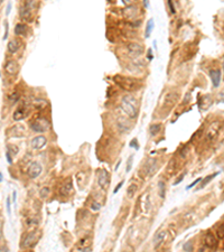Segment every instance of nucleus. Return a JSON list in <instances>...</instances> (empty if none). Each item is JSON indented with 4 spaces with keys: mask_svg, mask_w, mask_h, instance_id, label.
Wrapping results in <instances>:
<instances>
[{
    "mask_svg": "<svg viewBox=\"0 0 224 252\" xmlns=\"http://www.w3.org/2000/svg\"><path fill=\"white\" fill-rule=\"evenodd\" d=\"M121 105H122L123 111L128 114L129 118L134 119L138 115V102L137 100L131 96V95H126L123 96L121 101Z\"/></svg>",
    "mask_w": 224,
    "mask_h": 252,
    "instance_id": "nucleus-1",
    "label": "nucleus"
},
{
    "mask_svg": "<svg viewBox=\"0 0 224 252\" xmlns=\"http://www.w3.org/2000/svg\"><path fill=\"white\" fill-rule=\"evenodd\" d=\"M115 84L119 85L122 90L128 91V92H132L134 90H137V87L139 86L138 80L133 77H129V76H123V75H115L113 77Z\"/></svg>",
    "mask_w": 224,
    "mask_h": 252,
    "instance_id": "nucleus-2",
    "label": "nucleus"
},
{
    "mask_svg": "<svg viewBox=\"0 0 224 252\" xmlns=\"http://www.w3.org/2000/svg\"><path fill=\"white\" fill-rule=\"evenodd\" d=\"M221 128H222V123L220 122L218 120L213 121L212 123L210 124V127L207 128L206 130V133H205V138H206L207 141H213L217 137L218 132L221 131Z\"/></svg>",
    "mask_w": 224,
    "mask_h": 252,
    "instance_id": "nucleus-3",
    "label": "nucleus"
},
{
    "mask_svg": "<svg viewBox=\"0 0 224 252\" xmlns=\"http://www.w3.org/2000/svg\"><path fill=\"white\" fill-rule=\"evenodd\" d=\"M179 100V94L175 91H169L165 94L164 98V103H162V108L166 110H170L175 104L177 103V101Z\"/></svg>",
    "mask_w": 224,
    "mask_h": 252,
    "instance_id": "nucleus-4",
    "label": "nucleus"
},
{
    "mask_svg": "<svg viewBox=\"0 0 224 252\" xmlns=\"http://www.w3.org/2000/svg\"><path fill=\"white\" fill-rule=\"evenodd\" d=\"M48 127H49V122L45 118H37L33 122H30V128L35 132H44L47 130Z\"/></svg>",
    "mask_w": 224,
    "mask_h": 252,
    "instance_id": "nucleus-5",
    "label": "nucleus"
},
{
    "mask_svg": "<svg viewBox=\"0 0 224 252\" xmlns=\"http://www.w3.org/2000/svg\"><path fill=\"white\" fill-rule=\"evenodd\" d=\"M91 244H92V236L87 235V236H84L78 241L76 249L81 252H90L91 251Z\"/></svg>",
    "mask_w": 224,
    "mask_h": 252,
    "instance_id": "nucleus-6",
    "label": "nucleus"
},
{
    "mask_svg": "<svg viewBox=\"0 0 224 252\" xmlns=\"http://www.w3.org/2000/svg\"><path fill=\"white\" fill-rule=\"evenodd\" d=\"M110 183V177H109V173L105 170V169H102V170L99 171L98 174V184L102 189H106L108 186H109Z\"/></svg>",
    "mask_w": 224,
    "mask_h": 252,
    "instance_id": "nucleus-7",
    "label": "nucleus"
},
{
    "mask_svg": "<svg viewBox=\"0 0 224 252\" xmlns=\"http://www.w3.org/2000/svg\"><path fill=\"white\" fill-rule=\"evenodd\" d=\"M204 243L208 249L211 250L216 249V246H217V239H216L215 234L212 232H207L204 236Z\"/></svg>",
    "mask_w": 224,
    "mask_h": 252,
    "instance_id": "nucleus-8",
    "label": "nucleus"
},
{
    "mask_svg": "<svg viewBox=\"0 0 224 252\" xmlns=\"http://www.w3.org/2000/svg\"><path fill=\"white\" fill-rule=\"evenodd\" d=\"M42 170H43V168H42V166H40V164L37 161H34V162H31L29 168H28V175H29V177L33 179L37 178V177L42 174Z\"/></svg>",
    "mask_w": 224,
    "mask_h": 252,
    "instance_id": "nucleus-9",
    "label": "nucleus"
},
{
    "mask_svg": "<svg viewBox=\"0 0 224 252\" xmlns=\"http://www.w3.org/2000/svg\"><path fill=\"white\" fill-rule=\"evenodd\" d=\"M127 48H128L129 54L131 56H133V57L141 55V54L143 53V46L138 44V43H129Z\"/></svg>",
    "mask_w": 224,
    "mask_h": 252,
    "instance_id": "nucleus-10",
    "label": "nucleus"
},
{
    "mask_svg": "<svg viewBox=\"0 0 224 252\" xmlns=\"http://www.w3.org/2000/svg\"><path fill=\"white\" fill-rule=\"evenodd\" d=\"M5 71L9 75H16L19 71V65L16 61H8L5 65Z\"/></svg>",
    "mask_w": 224,
    "mask_h": 252,
    "instance_id": "nucleus-11",
    "label": "nucleus"
},
{
    "mask_svg": "<svg viewBox=\"0 0 224 252\" xmlns=\"http://www.w3.org/2000/svg\"><path fill=\"white\" fill-rule=\"evenodd\" d=\"M38 239H39L38 233H29L25 238L24 242H22V245L25 246V248H29V246L31 245H35V244L37 243Z\"/></svg>",
    "mask_w": 224,
    "mask_h": 252,
    "instance_id": "nucleus-12",
    "label": "nucleus"
},
{
    "mask_svg": "<svg viewBox=\"0 0 224 252\" xmlns=\"http://www.w3.org/2000/svg\"><path fill=\"white\" fill-rule=\"evenodd\" d=\"M210 77L212 84L214 87H218L220 83H221V77H222V73L220 70H211L210 71Z\"/></svg>",
    "mask_w": 224,
    "mask_h": 252,
    "instance_id": "nucleus-13",
    "label": "nucleus"
},
{
    "mask_svg": "<svg viewBox=\"0 0 224 252\" xmlns=\"http://www.w3.org/2000/svg\"><path fill=\"white\" fill-rule=\"evenodd\" d=\"M46 138L44 136H37V137L33 138L30 141V145L34 149H42L45 145H46Z\"/></svg>",
    "mask_w": 224,
    "mask_h": 252,
    "instance_id": "nucleus-14",
    "label": "nucleus"
},
{
    "mask_svg": "<svg viewBox=\"0 0 224 252\" xmlns=\"http://www.w3.org/2000/svg\"><path fill=\"white\" fill-rule=\"evenodd\" d=\"M72 190H73L72 182H71V179H67L66 182L62 185L61 189H59V193H61L62 196H68L72 193Z\"/></svg>",
    "mask_w": 224,
    "mask_h": 252,
    "instance_id": "nucleus-15",
    "label": "nucleus"
},
{
    "mask_svg": "<svg viewBox=\"0 0 224 252\" xmlns=\"http://www.w3.org/2000/svg\"><path fill=\"white\" fill-rule=\"evenodd\" d=\"M20 46H21V42H20L18 38H14L8 43V46H7V47H8V50L11 54H14L19 49Z\"/></svg>",
    "mask_w": 224,
    "mask_h": 252,
    "instance_id": "nucleus-16",
    "label": "nucleus"
},
{
    "mask_svg": "<svg viewBox=\"0 0 224 252\" xmlns=\"http://www.w3.org/2000/svg\"><path fill=\"white\" fill-rule=\"evenodd\" d=\"M31 10H33V9L28 8V7H25V6H22L21 8H20V17H21L25 21H31V20H33V19H31V17H33Z\"/></svg>",
    "mask_w": 224,
    "mask_h": 252,
    "instance_id": "nucleus-17",
    "label": "nucleus"
},
{
    "mask_svg": "<svg viewBox=\"0 0 224 252\" xmlns=\"http://www.w3.org/2000/svg\"><path fill=\"white\" fill-rule=\"evenodd\" d=\"M166 234H167V233H166L165 231H162V232H159L156 236H155L154 238V248L155 249H159L160 245H161L162 242H164V240H165Z\"/></svg>",
    "mask_w": 224,
    "mask_h": 252,
    "instance_id": "nucleus-18",
    "label": "nucleus"
},
{
    "mask_svg": "<svg viewBox=\"0 0 224 252\" xmlns=\"http://www.w3.org/2000/svg\"><path fill=\"white\" fill-rule=\"evenodd\" d=\"M118 127H119L121 132H126L130 129V124H129L128 120H126L124 118H120L118 120Z\"/></svg>",
    "mask_w": 224,
    "mask_h": 252,
    "instance_id": "nucleus-19",
    "label": "nucleus"
},
{
    "mask_svg": "<svg viewBox=\"0 0 224 252\" xmlns=\"http://www.w3.org/2000/svg\"><path fill=\"white\" fill-rule=\"evenodd\" d=\"M12 117H14V120L16 121H19L21 120V119H24V117H25V109L18 108V109L14 112V115H12Z\"/></svg>",
    "mask_w": 224,
    "mask_h": 252,
    "instance_id": "nucleus-20",
    "label": "nucleus"
},
{
    "mask_svg": "<svg viewBox=\"0 0 224 252\" xmlns=\"http://www.w3.org/2000/svg\"><path fill=\"white\" fill-rule=\"evenodd\" d=\"M26 29H27V27H26L25 24H17L16 27H15V34L17 36L24 35L26 33Z\"/></svg>",
    "mask_w": 224,
    "mask_h": 252,
    "instance_id": "nucleus-21",
    "label": "nucleus"
},
{
    "mask_svg": "<svg viewBox=\"0 0 224 252\" xmlns=\"http://www.w3.org/2000/svg\"><path fill=\"white\" fill-rule=\"evenodd\" d=\"M158 193H159L160 198H165L166 184H165V182H162V180H159V182H158Z\"/></svg>",
    "mask_w": 224,
    "mask_h": 252,
    "instance_id": "nucleus-22",
    "label": "nucleus"
},
{
    "mask_svg": "<svg viewBox=\"0 0 224 252\" xmlns=\"http://www.w3.org/2000/svg\"><path fill=\"white\" fill-rule=\"evenodd\" d=\"M137 188H138V186L136 184H131V185H129V187H128V189H127V195H128V197H133L134 196V194H136V192H137Z\"/></svg>",
    "mask_w": 224,
    "mask_h": 252,
    "instance_id": "nucleus-23",
    "label": "nucleus"
},
{
    "mask_svg": "<svg viewBox=\"0 0 224 252\" xmlns=\"http://www.w3.org/2000/svg\"><path fill=\"white\" fill-rule=\"evenodd\" d=\"M160 129H161V124H152V126H150V128H149V132H150L151 136H157V134L159 133Z\"/></svg>",
    "mask_w": 224,
    "mask_h": 252,
    "instance_id": "nucleus-24",
    "label": "nucleus"
},
{
    "mask_svg": "<svg viewBox=\"0 0 224 252\" xmlns=\"http://www.w3.org/2000/svg\"><path fill=\"white\" fill-rule=\"evenodd\" d=\"M216 239L218 240H223L224 239V224H220L216 229Z\"/></svg>",
    "mask_w": 224,
    "mask_h": 252,
    "instance_id": "nucleus-25",
    "label": "nucleus"
},
{
    "mask_svg": "<svg viewBox=\"0 0 224 252\" xmlns=\"http://www.w3.org/2000/svg\"><path fill=\"white\" fill-rule=\"evenodd\" d=\"M154 19H149L148 24H147V28H146V37L148 38V37H150L151 35V31H152V29H154Z\"/></svg>",
    "mask_w": 224,
    "mask_h": 252,
    "instance_id": "nucleus-26",
    "label": "nucleus"
},
{
    "mask_svg": "<svg viewBox=\"0 0 224 252\" xmlns=\"http://www.w3.org/2000/svg\"><path fill=\"white\" fill-rule=\"evenodd\" d=\"M18 151H19V149H18V147L15 145H8L7 146V152H9L10 155H16L18 154Z\"/></svg>",
    "mask_w": 224,
    "mask_h": 252,
    "instance_id": "nucleus-27",
    "label": "nucleus"
},
{
    "mask_svg": "<svg viewBox=\"0 0 224 252\" xmlns=\"http://www.w3.org/2000/svg\"><path fill=\"white\" fill-rule=\"evenodd\" d=\"M216 175H217V174H214V175H211V176H207L206 178H204V179H203V183H202L201 187H199V188H203V187H204L205 185H206L207 183H210L211 180H212V179L216 176Z\"/></svg>",
    "mask_w": 224,
    "mask_h": 252,
    "instance_id": "nucleus-28",
    "label": "nucleus"
},
{
    "mask_svg": "<svg viewBox=\"0 0 224 252\" xmlns=\"http://www.w3.org/2000/svg\"><path fill=\"white\" fill-rule=\"evenodd\" d=\"M187 152H188V146H187V145L183 146L182 148H180V150H179V155H180V157H182V158L186 157Z\"/></svg>",
    "mask_w": 224,
    "mask_h": 252,
    "instance_id": "nucleus-29",
    "label": "nucleus"
},
{
    "mask_svg": "<svg viewBox=\"0 0 224 252\" xmlns=\"http://www.w3.org/2000/svg\"><path fill=\"white\" fill-rule=\"evenodd\" d=\"M183 248H184L185 252H193V243L192 242H186Z\"/></svg>",
    "mask_w": 224,
    "mask_h": 252,
    "instance_id": "nucleus-30",
    "label": "nucleus"
},
{
    "mask_svg": "<svg viewBox=\"0 0 224 252\" xmlns=\"http://www.w3.org/2000/svg\"><path fill=\"white\" fill-rule=\"evenodd\" d=\"M39 194H40V197H43V198H46L48 196V194H49V188L47 187H44L40 189V192H39Z\"/></svg>",
    "mask_w": 224,
    "mask_h": 252,
    "instance_id": "nucleus-31",
    "label": "nucleus"
},
{
    "mask_svg": "<svg viewBox=\"0 0 224 252\" xmlns=\"http://www.w3.org/2000/svg\"><path fill=\"white\" fill-rule=\"evenodd\" d=\"M167 170H168V173H169V174H171L173 171H175V160H174V159L170 160L169 165H168Z\"/></svg>",
    "mask_w": 224,
    "mask_h": 252,
    "instance_id": "nucleus-32",
    "label": "nucleus"
},
{
    "mask_svg": "<svg viewBox=\"0 0 224 252\" xmlns=\"http://www.w3.org/2000/svg\"><path fill=\"white\" fill-rule=\"evenodd\" d=\"M18 98H19V94L17 92H14V93H11V95L9 96V100H10L11 103H15V102L18 100Z\"/></svg>",
    "mask_w": 224,
    "mask_h": 252,
    "instance_id": "nucleus-33",
    "label": "nucleus"
},
{
    "mask_svg": "<svg viewBox=\"0 0 224 252\" xmlns=\"http://www.w3.org/2000/svg\"><path fill=\"white\" fill-rule=\"evenodd\" d=\"M90 207H91V210H92V211H95V212H96V211H99L101 208V204H100V203H98V202L94 201L92 204H91V206H90Z\"/></svg>",
    "mask_w": 224,
    "mask_h": 252,
    "instance_id": "nucleus-34",
    "label": "nucleus"
},
{
    "mask_svg": "<svg viewBox=\"0 0 224 252\" xmlns=\"http://www.w3.org/2000/svg\"><path fill=\"white\" fill-rule=\"evenodd\" d=\"M132 160H133V156H130V158L128 159V162H127V168H126L127 173H128V171H130V169H131Z\"/></svg>",
    "mask_w": 224,
    "mask_h": 252,
    "instance_id": "nucleus-35",
    "label": "nucleus"
},
{
    "mask_svg": "<svg viewBox=\"0 0 224 252\" xmlns=\"http://www.w3.org/2000/svg\"><path fill=\"white\" fill-rule=\"evenodd\" d=\"M201 180H203V179H202V178H197V179H196V180H195V182H193V183H192V184H189V185H188L187 187H186V189H190V188H192V187H194V186H196V185L198 184V183L201 182Z\"/></svg>",
    "mask_w": 224,
    "mask_h": 252,
    "instance_id": "nucleus-36",
    "label": "nucleus"
},
{
    "mask_svg": "<svg viewBox=\"0 0 224 252\" xmlns=\"http://www.w3.org/2000/svg\"><path fill=\"white\" fill-rule=\"evenodd\" d=\"M130 147H132V148H134L136 150H138L139 149V146H137V139H133L130 142Z\"/></svg>",
    "mask_w": 224,
    "mask_h": 252,
    "instance_id": "nucleus-37",
    "label": "nucleus"
},
{
    "mask_svg": "<svg viewBox=\"0 0 224 252\" xmlns=\"http://www.w3.org/2000/svg\"><path fill=\"white\" fill-rule=\"evenodd\" d=\"M124 184V180H121L120 183H119V184L117 185V186H115V188H114V193H118V190L120 189L121 187H122V185Z\"/></svg>",
    "mask_w": 224,
    "mask_h": 252,
    "instance_id": "nucleus-38",
    "label": "nucleus"
},
{
    "mask_svg": "<svg viewBox=\"0 0 224 252\" xmlns=\"http://www.w3.org/2000/svg\"><path fill=\"white\" fill-rule=\"evenodd\" d=\"M7 212H8V214L10 215L11 213V207H10V198H7Z\"/></svg>",
    "mask_w": 224,
    "mask_h": 252,
    "instance_id": "nucleus-39",
    "label": "nucleus"
},
{
    "mask_svg": "<svg viewBox=\"0 0 224 252\" xmlns=\"http://www.w3.org/2000/svg\"><path fill=\"white\" fill-rule=\"evenodd\" d=\"M184 176H185V174H182V175H180V176L178 177V178H177V180L175 183H174V185H178L179 183L182 182L183 179H184Z\"/></svg>",
    "mask_w": 224,
    "mask_h": 252,
    "instance_id": "nucleus-40",
    "label": "nucleus"
},
{
    "mask_svg": "<svg viewBox=\"0 0 224 252\" xmlns=\"http://www.w3.org/2000/svg\"><path fill=\"white\" fill-rule=\"evenodd\" d=\"M168 6H169V8H170V11H171V14H175L176 12V10H175V8H174V5H173V2L171 1H168Z\"/></svg>",
    "mask_w": 224,
    "mask_h": 252,
    "instance_id": "nucleus-41",
    "label": "nucleus"
},
{
    "mask_svg": "<svg viewBox=\"0 0 224 252\" xmlns=\"http://www.w3.org/2000/svg\"><path fill=\"white\" fill-rule=\"evenodd\" d=\"M6 157H7V160H8L9 164H12V159H11V155L9 152H6Z\"/></svg>",
    "mask_w": 224,
    "mask_h": 252,
    "instance_id": "nucleus-42",
    "label": "nucleus"
},
{
    "mask_svg": "<svg viewBox=\"0 0 224 252\" xmlns=\"http://www.w3.org/2000/svg\"><path fill=\"white\" fill-rule=\"evenodd\" d=\"M8 37V22H6V34H5V37L3 38H7Z\"/></svg>",
    "mask_w": 224,
    "mask_h": 252,
    "instance_id": "nucleus-43",
    "label": "nucleus"
},
{
    "mask_svg": "<svg viewBox=\"0 0 224 252\" xmlns=\"http://www.w3.org/2000/svg\"><path fill=\"white\" fill-rule=\"evenodd\" d=\"M16 196H17V192L14 190V192H12V201H14V203H16Z\"/></svg>",
    "mask_w": 224,
    "mask_h": 252,
    "instance_id": "nucleus-44",
    "label": "nucleus"
},
{
    "mask_svg": "<svg viewBox=\"0 0 224 252\" xmlns=\"http://www.w3.org/2000/svg\"><path fill=\"white\" fill-rule=\"evenodd\" d=\"M10 7H11V3L9 2L8 3V7H7V15H9V12H10Z\"/></svg>",
    "mask_w": 224,
    "mask_h": 252,
    "instance_id": "nucleus-45",
    "label": "nucleus"
},
{
    "mask_svg": "<svg viewBox=\"0 0 224 252\" xmlns=\"http://www.w3.org/2000/svg\"><path fill=\"white\" fill-rule=\"evenodd\" d=\"M149 59H152V54H151V49H149Z\"/></svg>",
    "mask_w": 224,
    "mask_h": 252,
    "instance_id": "nucleus-46",
    "label": "nucleus"
},
{
    "mask_svg": "<svg viewBox=\"0 0 224 252\" xmlns=\"http://www.w3.org/2000/svg\"><path fill=\"white\" fill-rule=\"evenodd\" d=\"M143 3H145L146 7H148V6H149V2H147V1H145V2H143Z\"/></svg>",
    "mask_w": 224,
    "mask_h": 252,
    "instance_id": "nucleus-47",
    "label": "nucleus"
},
{
    "mask_svg": "<svg viewBox=\"0 0 224 252\" xmlns=\"http://www.w3.org/2000/svg\"><path fill=\"white\" fill-rule=\"evenodd\" d=\"M1 179H2V174L0 173V182H1Z\"/></svg>",
    "mask_w": 224,
    "mask_h": 252,
    "instance_id": "nucleus-48",
    "label": "nucleus"
},
{
    "mask_svg": "<svg viewBox=\"0 0 224 252\" xmlns=\"http://www.w3.org/2000/svg\"><path fill=\"white\" fill-rule=\"evenodd\" d=\"M198 252H204V249L202 248V249H199V250H198Z\"/></svg>",
    "mask_w": 224,
    "mask_h": 252,
    "instance_id": "nucleus-49",
    "label": "nucleus"
},
{
    "mask_svg": "<svg viewBox=\"0 0 224 252\" xmlns=\"http://www.w3.org/2000/svg\"><path fill=\"white\" fill-rule=\"evenodd\" d=\"M223 68H224V62H223Z\"/></svg>",
    "mask_w": 224,
    "mask_h": 252,
    "instance_id": "nucleus-50",
    "label": "nucleus"
}]
</instances>
